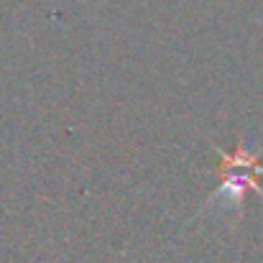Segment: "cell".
Wrapping results in <instances>:
<instances>
[{"instance_id":"cell-1","label":"cell","mask_w":263,"mask_h":263,"mask_svg":"<svg viewBox=\"0 0 263 263\" xmlns=\"http://www.w3.org/2000/svg\"><path fill=\"white\" fill-rule=\"evenodd\" d=\"M261 174H263V166L258 164V159L246 154V148L240 143L233 156H228V154L222 156V186L210 199V204H220L225 210H235V207H240L243 192L248 186L263 194V189L258 186V176Z\"/></svg>"}]
</instances>
